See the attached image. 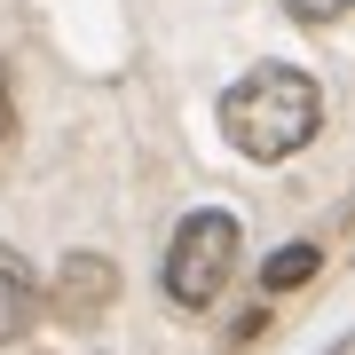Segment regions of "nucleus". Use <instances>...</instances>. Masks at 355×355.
<instances>
[{"mask_svg":"<svg viewBox=\"0 0 355 355\" xmlns=\"http://www.w3.org/2000/svg\"><path fill=\"white\" fill-rule=\"evenodd\" d=\"M316 127H324V87L292 64H253L221 95V135L253 166H284L292 150L316 142Z\"/></svg>","mask_w":355,"mask_h":355,"instance_id":"1","label":"nucleus"},{"mask_svg":"<svg viewBox=\"0 0 355 355\" xmlns=\"http://www.w3.org/2000/svg\"><path fill=\"white\" fill-rule=\"evenodd\" d=\"M237 253H245V221L229 214V205H198L190 221L174 229V245H166V300L174 308H214L229 277H237Z\"/></svg>","mask_w":355,"mask_h":355,"instance_id":"2","label":"nucleus"},{"mask_svg":"<svg viewBox=\"0 0 355 355\" xmlns=\"http://www.w3.org/2000/svg\"><path fill=\"white\" fill-rule=\"evenodd\" d=\"M111 292H119V268H111V261L71 253L64 268H55V292H40V300H48L64 324H95L103 308H111Z\"/></svg>","mask_w":355,"mask_h":355,"instance_id":"3","label":"nucleus"},{"mask_svg":"<svg viewBox=\"0 0 355 355\" xmlns=\"http://www.w3.org/2000/svg\"><path fill=\"white\" fill-rule=\"evenodd\" d=\"M32 316H40V277H32V261L16 245H0V347L24 340Z\"/></svg>","mask_w":355,"mask_h":355,"instance_id":"4","label":"nucleus"},{"mask_svg":"<svg viewBox=\"0 0 355 355\" xmlns=\"http://www.w3.org/2000/svg\"><path fill=\"white\" fill-rule=\"evenodd\" d=\"M316 268H324V253H316V245H277V253L261 261V292H300Z\"/></svg>","mask_w":355,"mask_h":355,"instance_id":"5","label":"nucleus"},{"mask_svg":"<svg viewBox=\"0 0 355 355\" xmlns=\"http://www.w3.org/2000/svg\"><path fill=\"white\" fill-rule=\"evenodd\" d=\"M292 16H300V24H340V16L355 8V0H284Z\"/></svg>","mask_w":355,"mask_h":355,"instance_id":"6","label":"nucleus"},{"mask_svg":"<svg viewBox=\"0 0 355 355\" xmlns=\"http://www.w3.org/2000/svg\"><path fill=\"white\" fill-rule=\"evenodd\" d=\"M8 127H16V103H8V71H0V142H8Z\"/></svg>","mask_w":355,"mask_h":355,"instance_id":"7","label":"nucleus"}]
</instances>
